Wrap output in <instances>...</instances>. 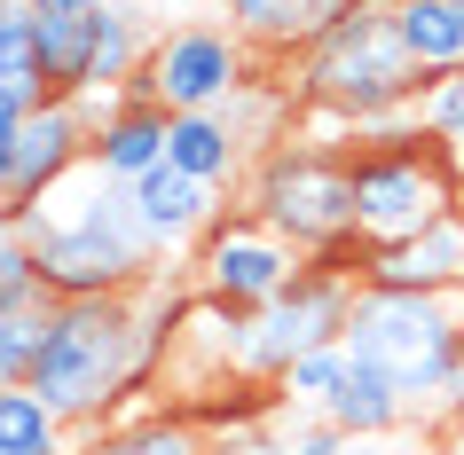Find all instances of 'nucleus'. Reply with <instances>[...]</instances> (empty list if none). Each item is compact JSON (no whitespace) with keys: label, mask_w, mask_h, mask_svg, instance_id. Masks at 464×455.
I'll return each instance as SVG.
<instances>
[{"label":"nucleus","mask_w":464,"mask_h":455,"mask_svg":"<svg viewBox=\"0 0 464 455\" xmlns=\"http://www.w3.org/2000/svg\"><path fill=\"white\" fill-rule=\"evenodd\" d=\"M284 71H292L284 87H292V110H299L292 126H307L323 142H346V149H354V134L417 118V102L433 87L410 63L386 0H354L346 16H331Z\"/></svg>","instance_id":"1"},{"label":"nucleus","mask_w":464,"mask_h":455,"mask_svg":"<svg viewBox=\"0 0 464 455\" xmlns=\"http://www.w3.org/2000/svg\"><path fill=\"white\" fill-rule=\"evenodd\" d=\"M158 369H166V354L150 330V290H134V299H55L40 361H32V393L72 431H102L158 384Z\"/></svg>","instance_id":"2"},{"label":"nucleus","mask_w":464,"mask_h":455,"mask_svg":"<svg viewBox=\"0 0 464 455\" xmlns=\"http://www.w3.org/2000/svg\"><path fill=\"white\" fill-rule=\"evenodd\" d=\"M40 251V283L48 299H134V290L158 283V243H150L142 213H134V189L111 181L102 166H79L55 196H40L24 220H16Z\"/></svg>","instance_id":"3"},{"label":"nucleus","mask_w":464,"mask_h":455,"mask_svg":"<svg viewBox=\"0 0 464 455\" xmlns=\"http://www.w3.org/2000/svg\"><path fill=\"white\" fill-rule=\"evenodd\" d=\"M449 213H464V157L449 142H433L417 118L354 134V236L370 251L425 236Z\"/></svg>","instance_id":"4"},{"label":"nucleus","mask_w":464,"mask_h":455,"mask_svg":"<svg viewBox=\"0 0 464 455\" xmlns=\"http://www.w3.org/2000/svg\"><path fill=\"white\" fill-rule=\"evenodd\" d=\"M346 354L370 361V369H386L410 408L449 393L464 361V290H378L362 283L354 290V314H346Z\"/></svg>","instance_id":"5"},{"label":"nucleus","mask_w":464,"mask_h":455,"mask_svg":"<svg viewBox=\"0 0 464 455\" xmlns=\"http://www.w3.org/2000/svg\"><path fill=\"white\" fill-rule=\"evenodd\" d=\"M245 213L268 220L292 251H331L354 236V149L323 134H284V142L245 173Z\"/></svg>","instance_id":"6"},{"label":"nucleus","mask_w":464,"mask_h":455,"mask_svg":"<svg viewBox=\"0 0 464 455\" xmlns=\"http://www.w3.org/2000/svg\"><path fill=\"white\" fill-rule=\"evenodd\" d=\"M354 290L346 275H323V267H299V283L284 290V299H268L260 314H220L228 322V369H237V384H284L292 377V361L323 354V346H339L346 337V314H354Z\"/></svg>","instance_id":"7"},{"label":"nucleus","mask_w":464,"mask_h":455,"mask_svg":"<svg viewBox=\"0 0 464 455\" xmlns=\"http://www.w3.org/2000/svg\"><path fill=\"white\" fill-rule=\"evenodd\" d=\"M260 79H268V63L220 16H181V24H166L150 40L142 71H134V95H150L166 118H189V110H228Z\"/></svg>","instance_id":"8"},{"label":"nucleus","mask_w":464,"mask_h":455,"mask_svg":"<svg viewBox=\"0 0 464 455\" xmlns=\"http://www.w3.org/2000/svg\"><path fill=\"white\" fill-rule=\"evenodd\" d=\"M189 267H197V307H213V314L237 322V314H260L268 299H284V290L299 283L307 251H292L268 220H252L245 204H237V213L213 220V236L197 243Z\"/></svg>","instance_id":"9"},{"label":"nucleus","mask_w":464,"mask_h":455,"mask_svg":"<svg viewBox=\"0 0 464 455\" xmlns=\"http://www.w3.org/2000/svg\"><path fill=\"white\" fill-rule=\"evenodd\" d=\"M284 393V408L292 416H331V424L346 431V440H393V431H410V393L386 377V369H370V361L346 354V337L339 346H323V354L292 361V377L276 384Z\"/></svg>","instance_id":"10"},{"label":"nucleus","mask_w":464,"mask_h":455,"mask_svg":"<svg viewBox=\"0 0 464 455\" xmlns=\"http://www.w3.org/2000/svg\"><path fill=\"white\" fill-rule=\"evenodd\" d=\"M87 149H95V110H87V102L48 95V102L24 118L16 149H8V166H0V220L16 228L40 196H55L79 166H87Z\"/></svg>","instance_id":"11"},{"label":"nucleus","mask_w":464,"mask_h":455,"mask_svg":"<svg viewBox=\"0 0 464 455\" xmlns=\"http://www.w3.org/2000/svg\"><path fill=\"white\" fill-rule=\"evenodd\" d=\"M87 110H95V149H87V166H102L111 181H142L150 166H166V110L150 95H87Z\"/></svg>","instance_id":"12"},{"label":"nucleus","mask_w":464,"mask_h":455,"mask_svg":"<svg viewBox=\"0 0 464 455\" xmlns=\"http://www.w3.org/2000/svg\"><path fill=\"white\" fill-rule=\"evenodd\" d=\"M126 189H134V213H142L158 251H189V243L213 236V220H220V189L197 181V173H181V166H150Z\"/></svg>","instance_id":"13"},{"label":"nucleus","mask_w":464,"mask_h":455,"mask_svg":"<svg viewBox=\"0 0 464 455\" xmlns=\"http://www.w3.org/2000/svg\"><path fill=\"white\" fill-rule=\"evenodd\" d=\"M346 8H354V0H213V16L237 32L268 71H284V63H292L331 16H346Z\"/></svg>","instance_id":"14"},{"label":"nucleus","mask_w":464,"mask_h":455,"mask_svg":"<svg viewBox=\"0 0 464 455\" xmlns=\"http://www.w3.org/2000/svg\"><path fill=\"white\" fill-rule=\"evenodd\" d=\"M362 283H378V290H464V213H449L440 228L393 243V251H370Z\"/></svg>","instance_id":"15"},{"label":"nucleus","mask_w":464,"mask_h":455,"mask_svg":"<svg viewBox=\"0 0 464 455\" xmlns=\"http://www.w3.org/2000/svg\"><path fill=\"white\" fill-rule=\"evenodd\" d=\"M79 455H213V431L197 424L189 408H126L119 424L87 431V448Z\"/></svg>","instance_id":"16"},{"label":"nucleus","mask_w":464,"mask_h":455,"mask_svg":"<svg viewBox=\"0 0 464 455\" xmlns=\"http://www.w3.org/2000/svg\"><path fill=\"white\" fill-rule=\"evenodd\" d=\"M393 32L425 79H449L464 71V0H401L393 8Z\"/></svg>","instance_id":"17"},{"label":"nucleus","mask_w":464,"mask_h":455,"mask_svg":"<svg viewBox=\"0 0 464 455\" xmlns=\"http://www.w3.org/2000/svg\"><path fill=\"white\" fill-rule=\"evenodd\" d=\"M40 95H95V16H40Z\"/></svg>","instance_id":"18"},{"label":"nucleus","mask_w":464,"mask_h":455,"mask_svg":"<svg viewBox=\"0 0 464 455\" xmlns=\"http://www.w3.org/2000/svg\"><path fill=\"white\" fill-rule=\"evenodd\" d=\"M0 455H79L72 424L32 384H0Z\"/></svg>","instance_id":"19"},{"label":"nucleus","mask_w":464,"mask_h":455,"mask_svg":"<svg viewBox=\"0 0 464 455\" xmlns=\"http://www.w3.org/2000/svg\"><path fill=\"white\" fill-rule=\"evenodd\" d=\"M48 314H55V299H8V307H0V384H32Z\"/></svg>","instance_id":"20"},{"label":"nucleus","mask_w":464,"mask_h":455,"mask_svg":"<svg viewBox=\"0 0 464 455\" xmlns=\"http://www.w3.org/2000/svg\"><path fill=\"white\" fill-rule=\"evenodd\" d=\"M0 79L40 87V8L32 0H0Z\"/></svg>","instance_id":"21"},{"label":"nucleus","mask_w":464,"mask_h":455,"mask_svg":"<svg viewBox=\"0 0 464 455\" xmlns=\"http://www.w3.org/2000/svg\"><path fill=\"white\" fill-rule=\"evenodd\" d=\"M8 299H48V283H40V251H32V236L0 220V307H8Z\"/></svg>","instance_id":"22"},{"label":"nucleus","mask_w":464,"mask_h":455,"mask_svg":"<svg viewBox=\"0 0 464 455\" xmlns=\"http://www.w3.org/2000/svg\"><path fill=\"white\" fill-rule=\"evenodd\" d=\"M417 126L464 157V71H449V79H433V87H425V102H417Z\"/></svg>","instance_id":"23"},{"label":"nucleus","mask_w":464,"mask_h":455,"mask_svg":"<svg viewBox=\"0 0 464 455\" xmlns=\"http://www.w3.org/2000/svg\"><path fill=\"white\" fill-rule=\"evenodd\" d=\"M284 440H292V455H354V440H346L331 416H292Z\"/></svg>","instance_id":"24"},{"label":"nucleus","mask_w":464,"mask_h":455,"mask_svg":"<svg viewBox=\"0 0 464 455\" xmlns=\"http://www.w3.org/2000/svg\"><path fill=\"white\" fill-rule=\"evenodd\" d=\"M40 102H48L40 87H8V79H0V166H8V149H16V134H24V118Z\"/></svg>","instance_id":"25"},{"label":"nucleus","mask_w":464,"mask_h":455,"mask_svg":"<svg viewBox=\"0 0 464 455\" xmlns=\"http://www.w3.org/2000/svg\"><path fill=\"white\" fill-rule=\"evenodd\" d=\"M213 455H292V440L268 424H245V431H213Z\"/></svg>","instance_id":"26"},{"label":"nucleus","mask_w":464,"mask_h":455,"mask_svg":"<svg viewBox=\"0 0 464 455\" xmlns=\"http://www.w3.org/2000/svg\"><path fill=\"white\" fill-rule=\"evenodd\" d=\"M386 455H440V431H433V440H425V431H417V440H410V431H393Z\"/></svg>","instance_id":"27"},{"label":"nucleus","mask_w":464,"mask_h":455,"mask_svg":"<svg viewBox=\"0 0 464 455\" xmlns=\"http://www.w3.org/2000/svg\"><path fill=\"white\" fill-rule=\"evenodd\" d=\"M40 16H95V8H111V0H32Z\"/></svg>","instance_id":"28"},{"label":"nucleus","mask_w":464,"mask_h":455,"mask_svg":"<svg viewBox=\"0 0 464 455\" xmlns=\"http://www.w3.org/2000/svg\"><path fill=\"white\" fill-rule=\"evenodd\" d=\"M440 455H464V408H457V416H440Z\"/></svg>","instance_id":"29"},{"label":"nucleus","mask_w":464,"mask_h":455,"mask_svg":"<svg viewBox=\"0 0 464 455\" xmlns=\"http://www.w3.org/2000/svg\"><path fill=\"white\" fill-rule=\"evenodd\" d=\"M464 408V361H457V377H449V393H440V416H457Z\"/></svg>","instance_id":"30"},{"label":"nucleus","mask_w":464,"mask_h":455,"mask_svg":"<svg viewBox=\"0 0 464 455\" xmlns=\"http://www.w3.org/2000/svg\"><path fill=\"white\" fill-rule=\"evenodd\" d=\"M386 8H401V0H386Z\"/></svg>","instance_id":"31"}]
</instances>
